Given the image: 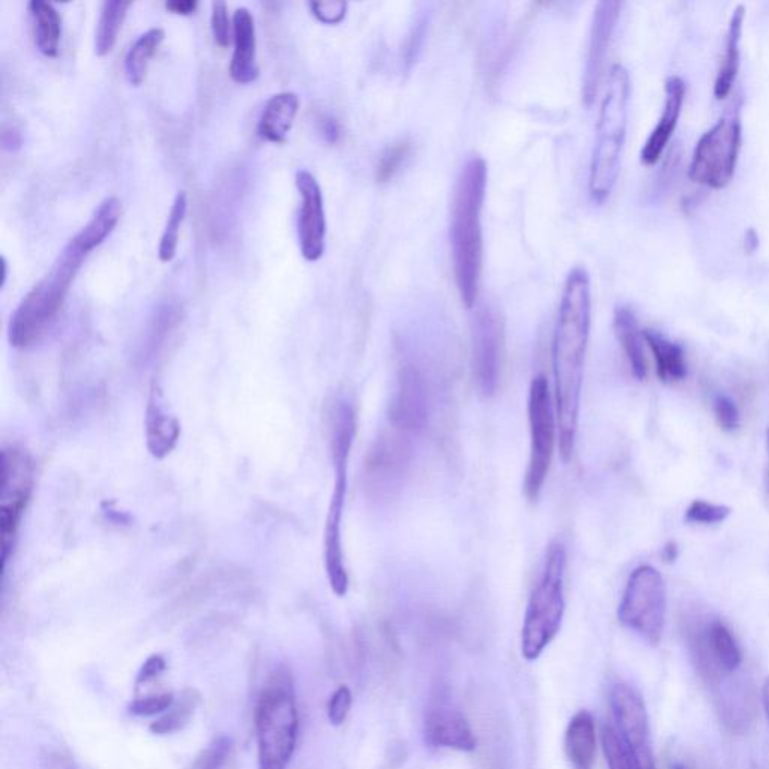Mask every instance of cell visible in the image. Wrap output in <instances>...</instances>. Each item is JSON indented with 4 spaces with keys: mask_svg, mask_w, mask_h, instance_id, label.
Returning a JSON list of instances; mask_svg holds the SVG:
<instances>
[{
    "mask_svg": "<svg viewBox=\"0 0 769 769\" xmlns=\"http://www.w3.org/2000/svg\"><path fill=\"white\" fill-rule=\"evenodd\" d=\"M211 29L213 41L225 49L232 38L233 23H230L228 3L221 0L212 2Z\"/></svg>",
    "mask_w": 769,
    "mask_h": 769,
    "instance_id": "obj_36",
    "label": "cell"
},
{
    "mask_svg": "<svg viewBox=\"0 0 769 769\" xmlns=\"http://www.w3.org/2000/svg\"><path fill=\"white\" fill-rule=\"evenodd\" d=\"M356 431L355 411L351 403L340 402L332 412L331 453L334 467V490L329 502L325 525L324 557L329 586L337 597H344L349 589V574L344 562L343 515L349 483V459Z\"/></svg>",
    "mask_w": 769,
    "mask_h": 769,
    "instance_id": "obj_5",
    "label": "cell"
},
{
    "mask_svg": "<svg viewBox=\"0 0 769 769\" xmlns=\"http://www.w3.org/2000/svg\"><path fill=\"white\" fill-rule=\"evenodd\" d=\"M300 112V97L293 93L272 95L265 105L257 124V134L264 141L284 143Z\"/></svg>",
    "mask_w": 769,
    "mask_h": 769,
    "instance_id": "obj_23",
    "label": "cell"
},
{
    "mask_svg": "<svg viewBox=\"0 0 769 769\" xmlns=\"http://www.w3.org/2000/svg\"><path fill=\"white\" fill-rule=\"evenodd\" d=\"M590 315L589 273L576 267L571 269L562 291L552 354L559 451L564 462H569L576 445Z\"/></svg>",
    "mask_w": 769,
    "mask_h": 769,
    "instance_id": "obj_1",
    "label": "cell"
},
{
    "mask_svg": "<svg viewBox=\"0 0 769 769\" xmlns=\"http://www.w3.org/2000/svg\"><path fill=\"white\" fill-rule=\"evenodd\" d=\"M613 327L622 351L627 356L634 378L645 380L648 375V361H646L644 346L645 335L632 308L627 305L618 307L614 310Z\"/></svg>",
    "mask_w": 769,
    "mask_h": 769,
    "instance_id": "obj_25",
    "label": "cell"
},
{
    "mask_svg": "<svg viewBox=\"0 0 769 769\" xmlns=\"http://www.w3.org/2000/svg\"><path fill=\"white\" fill-rule=\"evenodd\" d=\"M180 423L166 410L160 392L150 391L146 407V443L149 453L156 459L168 457L180 441Z\"/></svg>",
    "mask_w": 769,
    "mask_h": 769,
    "instance_id": "obj_22",
    "label": "cell"
},
{
    "mask_svg": "<svg viewBox=\"0 0 769 769\" xmlns=\"http://www.w3.org/2000/svg\"><path fill=\"white\" fill-rule=\"evenodd\" d=\"M757 245H759V237H757L755 230L750 229L747 235H745V248H747L748 253H753L757 248Z\"/></svg>",
    "mask_w": 769,
    "mask_h": 769,
    "instance_id": "obj_47",
    "label": "cell"
},
{
    "mask_svg": "<svg viewBox=\"0 0 769 769\" xmlns=\"http://www.w3.org/2000/svg\"><path fill=\"white\" fill-rule=\"evenodd\" d=\"M621 8L622 3L617 0H602L594 10L584 74V101L588 107L596 101L605 77L606 61H608L613 32L621 17Z\"/></svg>",
    "mask_w": 769,
    "mask_h": 769,
    "instance_id": "obj_16",
    "label": "cell"
},
{
    "mask_svg": "<svg viewBox=\"0 0 769 769\" xmlns=\"http://www.w3.org/2000/svg\"><path fill=\"white\" fill-rule=\"evenodd\" d=\"M166 669L164 658L161 656H150L145 664L142 666L141 672L137 675V684L146 683V681L154 680L158 675H161Z\"/></svg>",
    "mask_w": 769,
    "mask_h": 769,
    "instance_id": "obj_42",
    "label": "cell"
},
{
    "mask_svg": "<svg viewBox=\"0 0 769 769\" xmlns=\"http://www.w3.org/2000/svg\"><path fill=\"white\" fill-rule=\"evenodd\" d=\"M745 13H747V10H745L744 5H736L733 8L731 20H729L723 54L720 58L716 82H713V97H716V100H727L732 93L736 77H739L741 39H743Z\"/></svg>",
    "mask_w": 769,
    "mask_h": 769,
    "instance_id": "obj_21",
    "label": "cell"
},
{
    "mask_svg": "<svg viewBox=\"0 0 769 769\" xmlns=\"http://www.w3.org/2000/svg\"><path fill=\"white\" fill-rule=\"evenodd\" d=\"M768 445H769V430H768Z\"/></svg>",
    "mask_w": 769,
    "mask_h": 769,
    "instance_id": "obj_51",
    "label": "cell"
},
{
    "mask_svg": "<svg viewBox=\"0 0 769 769\" xmlns=\"http://www.w3.org/2000/svg\"><path fill=\"white\" fill-rule=\"evenodd\" d=\"M666 613L668 590L660 571L651 565L637 566L622 594L618 620L646 644L657 646L663 637Z\"/></svg>",
    "mask_w": 769,
    "mask_h": 769,
    "instance_id": "obj_9",
    "label": "cell"
},
{
    "mask_svg": "<svg viewBox=\"0 0 769 769\" xmlns=\"http://www.w3.org/2000/svg\"><path fill=\"white\" fill-rule=\"evenodd\" d=\"M731 509L727 505H716L707 501H693L689 503L685 521L693 525H717L727 521Z\"/></svg>",
    "mask_w": 769,
    "mask_h": 769,
    "instance_id": "obj_35",
    "label": "cell"
},
{
    "mask_svg": "<svg viewBox=\"0 0 769 769\" xmlns=\"http://www.w3.org/2000/svg\"><path fill=\"white\" fill-rule=\"evenodd\" d=\"M678 558V547L675 542L670 541L668 545H666L663 549V559L668 564H672V562H675Z\"/></svg>",
    "mask_w": 769,
    "mask_h": 769,
    "instance_id": "obj_46",
    "label": "cell"
},
{
    "mask_svg": "<svg viewBox=\"0 0 769 769\" xmlns=\"http://www.w3.org/2000/svg\"><path fill=\"white\" fill-rule=\"evenodd\" d=\"M424 739L431 747L471 753L477 748V736L469 721L457 709L435 708L424 721Z\"/></svg>",
    "mask_w": 769,
    "mask_h": 769,
    "instance_id": "obj_19",
    "label": "cell"
},
{
    "mask_svg": "<svg viewBox=\"0 0 769 769\" xmlns=\"http://www.w3.org/2000/svg\"><path fill=\"white\" fill-rule=\"evenodd\" d=\"M233 49L230 77L237 85H249L259 77L255 17L247 8H237L233 14Z\"/></svg>",
    "mask_w": 769,
    "mask_h": 769,
    "instance_id": "obj_20",
    "label": "cell"
},
{
    "mask_svg": "<svg viewBox=\"0 0 769 769\" xmlns=\"http://www.w3.org/2000/svg\"><path fill=\"white\" fill-rule=\"evenodd\" d=\"M565 755L573 769H594L597 755L596 721L588 711L577 712L565 732Z\"/></svg>",
    "mask_w": 769,
    "mask_h": 769,
    "instance_id": "obj_24",
    "label": "cell"
},
{
    "mask_svg": "<svg viewBox=\"0 0 769 769\" xmlns=\"http://www.w3.org/2000/svg\"><path fill=\"white\" fill-rule=\"evenodd\" d=\"M566 550L553 541L546 553L538 584L530 594L522 628V656L537 661L561 630L565 614Z\"/></svg>",
    "mask_w": 769,
    "mask_h": 769,
    "instance_id": "obj_6",
    "label": "cell"
},
{
    "mask_svg": "<svg viewBox=\"0 0 769 769\" xmlns=\"http://www.w3.org/2000/svg\"><path fill=\"white\" fill-rule=\"evenodd\" d=\"M2 285L5 284L7 281V260L5 257H2Z\"/></svg>",
    "mask_w": 769,
    "mask_h": 769,
    "instance_id": "obj_49",
    "label": "cell"
},
{
    "mask_svg": "<svg viewBox=\"0 0 769 769\" xmlns=\"http://www.w3.org/2000/svg\"><path fill=\"white\" fill-rule=\"evenodd\" d=\"M89 253L71 240L62 249L53 268L19 304L10 325L11 346L26 349L39 342L61 313L71 284Z\"/></svg>",
    "mask_w": 769,
    "mask_h": 769,
    "instance_id": "obj_3",
    "label": "cell"
},
{
    "mask_svg": "<svg viewBox=\"0 0 769 769\" xmlns=\"http://www.w3.org/2000/svg\"><path fill=\"white\" fill-rule=\"evenodd\" d=\"M320 131H322L324 137L327 138L329 143H335L342 134L340 130L339 122L334 118L327 117L322 119V124H320Z\"/></svg>",
    "mask_w": 769,
    "mask_h": 769,
    "instance_id": "obj_45",
    "label": "cell"
},
{
    "mask_svg": "<svg viewBox=\"0 0 769 769\" xmlns=\"http://www.w3.org/2000/svg\"><path fill=\"white\" fill-rule=\"evenodd\" d=\"M743 145L741 101L717 121L697 142L689 162V180L712 190L731 184Z\"/></svg>",
    "mask_w": 769,
    "mask_h": 769,
    "instance_id": "obj_8",
    "label": "cell"
},
{
    "mask_svg": "<svg viewBox=\"0 0 769 769\" xmlns=\"http://www.w3.org/2000/svg\"><path fill=\"white\" fill-rule=\"evenodd\" d=\"M186 211H188V197L185 192H180L174 197L168 223H166L164 233L161 236L160 247H158V257L162 264H169L176 256L181 225L184 223Z\"/></svg>",
    "mask_w": 769,
    "mask_h": 769,
    "instance_id": "obj_31",
    "label": "cell"
},
{
    "mask_svg": "<svg viewBox=\"0 0 769 769\" xmlns=\"http://www.w3.org/2000/svg\"><path fill=\"white\" fill-rule=\"evenodd\" d=\"M388 419L391 428L407 436L423 434L430 419V391L424 373L406 364L400 368L392 391Z\"/></svg>",
    "mask_w": 769,
    "mask_h": 769,
    "instance_id": "obj_15",
    "label": "cell"
},
{
    "mask_svg": "<svg viewBox=\"0 0 769 769\" xmlns=\"http://www.w3.org/2000/svg\"><path fill=\"white\" fill-rule=\"evenodd\" d=\"M173 704L174 696L172 693H164V695L134 700L130 705V712L137 717H152L157 716V713L169 711V709H172Z\"/></svg>",
    "mask_w": 769,
    "mask_h": 769,
    "instance_id": "obj_39",
    "label": "cell"
},
{
    "mask_svg": "<svg viewBox=\"0 0 769 769\" xmlns=\"http://www.w3.org/2000/svg\"><path fill=\"white\" fill-rule=\"evenodd\" d=\"M310 10L313 15L320 23L328 26L340 25L346 17L347 3L342 0H327V2H312Z\"/></svg>",
    "mask_w": 769,
    "mask_h": 769,
    "instance_id": "obj_40",
    "label": "cell"
},
{
    "mask_svg": "<svg viewBox=\"0 0 769 769\" xmlns=\"http://www.w3.org/2000/svg\"><path fill=\"white\" fill-rule=\"evenodd\" d=\"M762 700H764L765 716H767L768 727H769V676L767 678V680H765L764 689H762Z\"/></svg>",
    "mask_w": 769,
    "mask_h": 769,
    "instance_id": "obj_48",
    "label": "cell"
},
{
    "mask_svg": "<svg viewBox=\"0 0 769 769\" xmlns=\"http://www.w3.org/2000/svg\"><path fill=\"white\" fill-rule=\"evenodd\" d=\"M601 743L609 769H639L633 753L630 752L627 745L618 735L617 729L612 727L602 728Z\"/></svg>",
    "mask_w": 769,
    "mask_h": 769,
    "instance_id": "obj_32",
    "label": "cell"
},
{
    "mask_svg": "<svg viewBox=\"0 0 769 769\" xmlns=\"http://www.w3.org/2000/svg\"><path fill=\"white\" fill-rule=\"evenodd\" d=\"M487 190L485 158L471 157L460 169L451 202L450 241L460 300L474 308L483 269V225Z\"/></svg>",
    "mask_w": 769,
    "mask_h": 769,
    "instance_id": "obj_2",
    "label": "cell"
},
{
    "mask_svg": "<svg viewBox=\"0 0 769 769\" xmlns=\"http://www.w3.org/2000/svg\"><path fill=\"white\" fill-rule=\"evenodd\" d=\"M644 335L656 359L657 375L661 382L672 383L685 379L687 361H685L684 349L654 329H646Z\"/></svg>",
    "mask_w": 769,
    "mask_h": 769,
    "instance_id": "obj_26",
    "label": "cell"
},
{
    "mask_svg": "<svg viewBox=\"0 0 769 769\" xmlns=\"http://www.w3.org/2000/svg\"><path fill=\"white\" fill-rule=\"evenodd\" d=\"M300 717L289 678L273 675L256 708L260 769H285L298 739Z\"/></svg>",
    "mask_w": 769,
    "mask_h": 769,
    "instance_id": "obj_7",
    "label": "cell"
},
{
    "mask_svg": "<svg viewBox=\"0 0 769 769\" xmlns=\"http://www.w3.org/2000/svg\"><path fill=\"white\" fill-rule=\"evenodd\" d=\"M2 483H0V534H2V558L8 561L13 549L15 535L22 523L32 485H34V465L29 455L19 448H5L2 451Z\"/></svg>",
    "mask_w": 769,
    "mask_h": 769,
    "instance_id": "obj_12",
    "label": "cell"
},
{
    "mask_svg": "<svg viewBox=\"0 0 769 769\" xmlns=\"http://www.w3.org/2000/svg\"><path fill=\"white\" fill-rule=\"evenodd\" d=\"M301 196L298 217V240L301 255L305 260L317 261L325 253L327 240V218L322 190L319 182L307 170H300L295 178Z\"/></svg>",
    "mask_w": 769,
    "mask_h": 769,
    "instance_id": "obj_17",
    "label": "cell"
},
{
    "mask_svg": "<svg viewBox=\"0 0 769 769\" xmlns=\"http://www.w3.org/2000/svg\"><path fill=\"white\" fill-rule=\"evenodd\" d=\"M199 3L196 0H173V2L166 3V10L170 11L172 14L176 15H192L196 13Z\"/></svg>",
    "mask_w": 769,
    "mask_h": 769,
    "instance_id": "obj_43",
    "label": "cell"
},
{
    "mask_svg": "<svg viewBox=\"0 0 769 769\" xmlns=\"http://www.w3.org/2000/svg\"><path fill=\"white\" fill-rule=\"evenodd\" d=\"M121 213V200H119L118 197H107V199L102 200L100 206H98L89 223L74 236V240L77 241L86 252H94L95 248L100 247V245L105 243L107 237L112 235L114 228H117L119 223Z\"/></svg>",
    "mask_w": 769,
    "mask_h": 769,
    "instance_id": "obj_28",
    "label": "cell"
},
{
    "mask_svg": "<svg viewBox=\"0 0 769 769\" xmlns=\"http://www.w3.org/2000/svg\"><path fill=\"white\" fill-rule=\"evenodd\" d=\"M2 146L3 149L10 150V152H15V150L22 148V134H20L17 130L13 129V126H11V129H3Z\"/></svg>",
    "mask_w": 769,
    "mask_h": 769,
    "instance_id": "obj_44",
    "label": "cell"
},
{
    "mask_svg": "<svg viewBox=\"0 0 769 769\" xmlns=\"http://www.w3.org/2000/svg\"><path fill=\"white\" fill-rule=\"evenodd\" d=\"M713 414H716V419L721 430L731 434V431H735L740 427L741 415L739 406L728 395H719V398L713 400Z\"/></svg>",
    "mask_w": 769,
    "mask_h": 769,
    "instance_id": "obj_38",
    "label": "cell"
},
{
    "mask_svg": "<svg viewBox=\"0 0 769 769\" xmlns=\"http://www.w3.org/2000/svg\"><path fill=\"white\" fill-rule=\"evenodd\" d=\"M164 30L161 27H154L142 35L133 46L130 47L125 57V75L130 85L141 86L148 74L150 59L157 53L158 47L164 41Z\"/></svg>",
    "mask_w": 769,
    "mask_h": 769,
    "instance_id": "obj_29",
    "label": "cell"
},
{
    "mask_svg": "<svg viewBox=\"0 0 769 769\" xmlns=\"http://www.w3.org/2000/svg\"><path fill=\"white\" fill-rule=\"evenodd\" d=\"M529 418L530 454L525 475V495L529 501L540 498L542 487L557 445L558 418L554 414L552 394L545 375L535 376L527 400Z\"/></svg>",
    "mask_w": 769,
    "mask_h": 769,
    "instance_id": "obj_10",
    "label": "cell"
},
{
    "mask_svg": "<svg viewBox=\"0 0 769 769\" xmlns=\"http://www.w3.org/2000/svg\"><path fill=\"white\" fill-rule=\"evenodd\" d=\"M685 93H687V87H685L683 78L672 75L666 81L663 113L642 148L640 160L644 164H657L663 157L670 138L675 134L681 113H683Z\"/></svg>",
    "mask_w": 769,
    "mask_h": 769,
    "instance_id": "obj_18",
    "label": "cell"
},
{
    "mask_svg": "<svg viewBox=\"0 0 769 769\" xmlns=\"http://www.w3.org/2000/svg\"><path fill=\"white\" fill-rule=\"evenodd\" d=\"M230 748H232L230 740L225 739V736L217 739L202 753L192 769H221L225 760H228Z\"/></svg>",
    "mask_w": 769,
    "mask_h": 769,
    "instance_id": "obj_37",
    "label": "cell"
},
{
    "mask_svg": "<svg viewBox=\"0 0 769 769\" xmlns=\"http://www.w3.org/2000/svg\"><path fill=\"white\" fill-rule=\"evenodd\" d=\"M194 700L196 699H193V696L186 697L180 707L173 708L160 720L154 721L150 724V732L156 733V735H168V733L180 731V729L184 728V724L188 723L190 717H192L194 708H196Z\"/></svg>",
    "mask_w": 769,
    "mask_h": 769,
    "instance_id": "obj_34",
    "label": "cell"
},
{
    "mask_svg": "<svg viewBox=\"0 0 769 769\" xmlns=\"http://www.w3.org/2000/svg\"><path fill=\"white\" fill-rule=\"evenodd\" d=\"M352 708V693L346 685L337 688L328 704V719L334 727H342Z\"/></svg>",
    "mask_w": 769,
    "mask_h": 769,
    "instance_id": "obj_41",
    "label": "cell"
},
{
    "mask_svg": "<svg viewBox=\"0 0 769 769\" xmlns=\"http://www.w3.org/2000/svg\"><path fill=\"white\" fill-rule=\"evenodd\" d=\"M503 328L497 312L483 307L472 324V370L479 394L493 398L501 387Z\"/></svg>",
    "mask_w": 769,
    "mask_h": 769,
    "instance_id": "obj_13",
    "label": "cell"
},
{
    "mask_svg": "<svg viewBox=\"0 0 769 769\" xmlns=\"http://www.w3.org/2000/svg\"><path fill=\"white\" fill-rule=\"evenodd\" d=\"M131 5L133 3L122 2V0H107V2L102 3L97 34H95V53H97V57H106L113 50Z\"/></svg>",
    "mask_w": 769,
    "mask_h": 769,
    "instance_id": "obj_30",
    "label": "cell"
},
{
    "mask_svg": "<svg viewBox=\"0 0 769 769\" xmlns=\"http://www.w3.org/2000/svg\"><path fill=\"white\" fill-rule=\"evenodd\" d=\"M612 708L618 735L633 753L639 769H657L651 741H649V719L644 697L628 684H614L610 689Z\"/></svg>",
    "mask_w": 769,
    "mask_h": 769,
    "instance_id": "obj_14",
    "label": "cell"
},
{
    "mask_svg": "<svg viewBox=\"0 0 769 769\" xmlns=\"http://www.w3.org/2000/svg\"><path fill=\"white\" fill-rule=\"evenodd\" d=\"M670 769H687V768H685L684 765L675 764V765H673V767L670 768Z\"/></svg>",
    "mask_w": 769,
    "mask_h": 769,
    "instance_id": "obj_50",
    "label": "cell"
},
{
    "mask_svg": "<svg viewBox=\"0 0 769 769\" xmlns=\"http://www.w3.org/2000/svg\"><path fill=\"white\" fill-rule=\"evenodd\" d=\"M411 438L391 428L371 442L363 467L364 490L371 501L390 502L403 489L414 459Z\"/></svg>",
    "mask_w": 769,
    "mask_h": 769,
    "instance_id": "obj_11",
    "label": "cell"
},
{
    "mask_svg": "<svg viewBox=\"0 0 769 769\" xmlns=\"http://www.w3.org/2000/svg\"><path fill=\"white\" fill-rule=\"evenodd\" d=\"M630 94L628 71L617 63L609 71L598 117L596 146L589 170V193L596 204L609 199L620 174L622 149L627 136Z\"/></svg>",
    "mask_w": 769,
    "mask_h": 769,
    "instance_id": "obj_4",
    "label": "cell"
},
{
    "mask_svg": "<svg viewBox=\"0 0 769 769\" xmlns=\"http://www.w3.org/2000/svg\"><path fill=\"white\" fill-rule=\"evenodd\" d=\"M29 13L34 19L35 44L44 57L54 58L59 53L62 37V20L53 3L32 0Z\"/></svg>",
    "mask_w": 769,
    "mask_h": 769,
    "instance_id": "obj_27",
    "label": "cell"
},
{
    "mask_svg": "<svg viewBox=\"0 0 769 769\" xmlns=\"http://www.w3.org/2000/svg\"><path fill=\"white\" fill-rule=\"evenodd\" d=\"M411 149V143L404 141L394 143V145L388 146L383 150L382 156H380L378 170H376V180H378L379 184H387L400 172L404 161L410 157Z\"/></svg>",
    "mask_w": 769,
    "mask_h": 769,
    "instance_id": "obj_33",
    "label": "cell"
}]
</instances>
